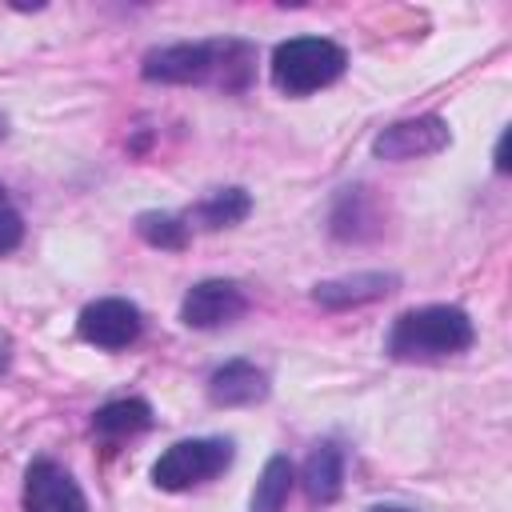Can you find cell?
<instances>
[{
  "label": "cell",
  "instance_id": "cell-1",
  "mask_svg": "<svg viewBox=\"0 0 512 512\" xmlns=\"http://www.w3.org/2000/svg\"><path fill=\"white\" fill-rule=\"evenodd\" d=\"M152 84H204L216 80L224 88H244L252 72V48L244 40H196V44H164L152 48L140 64Z\"/></svg>",
  "mask_w": 512,
  "mask_h": 512
},
{
  "label": "cell",
  "instance_id": "cell-2",
  "mask_svg": "<svg viewBox=\"0 0 512 512\" xmlns=\"http://www.w3.org/2000/svg\"><path fill=\"white\" fill-rule=\"evenodd\" d=\"M476 328L464 308L456 304H428L396 316L388 332V356L392 360H440L472 348Z\"/></svg>",
  "mask_w": 512,
  "mask_h": 512
},
{
  "label": "cell",
  "instance_id": "cell-3",
  "mask_svg": "<svg viewBox=\"0 0 512 512\" xmlns=\"http://www.w3.org/2000/svg\"><path fill=\"white\" fill-rule=\"evenodd\" d=\"M348 68V52L324 36H292L272 52V84L284 96H308L328 88Z\"/></svg>",
  "mask_w": 512,
  "mask_h": 512
},
{
  "label": "cell",
  "instance_id": "cell-4",
  "mask_svg": "<svg viewBox=\"0 0 512 512\" xmlns=\"http://www.w3.org/2000/svg\"><path fill=\"white\" fill-rule=\"evenodd\" d=\"M232 464V440L220 436H200V440H180L160 452L152 464V484L164 492H188L212 476H220Z\"/></svg>",
  "mask_w": 512,
  "mask_h": 512
},
{
  "label": "cell",
  "instance_id": "cell-5",
  "mask_svg": "<svg viewBox=\"0 0 512 512\" xmlns=\"http://www.w3.org/2000/svg\"><path fill=\"white\" fill-rule=\"evenodd\" d=\"M76 328H80V340H88V344H96L104 352H116V348H128L140 336L144 316H140V308L132 300L104 296V300H92L80 312Z\"/></svg>",
  "mask_w": 512,
  "mask_h": 512
},
{
  "label": "cell",
  "instance_id": "cell-6",
  "mask_svg": "<svg viewBox=\"0 0 512 512\" xmlns=\"http://www.w3.org/2000/svg\"><path fill=\"white\" fill-rule=\"evenodd\" d=\"M24 512H88V500L72 472L40 456L24 472Z\"/></svg>",
  "mask_w": 512,
  "mask_h": 512
},
{
  "label": "cell",
  "instance_id": "cell-7",
  "mask_svg": "<svg viewBox=\"0 0 512 512\" xmlns=\"http://www.w3.org/2000/svg\"><path fill=\"white\" fill-rule=\"evenodd\" d=\"M448 124L440 116H416V120H396L388 124L376 140L372 152L380 160H416V156H436L440 148H448Z\"/></svg>",
  "mask_w": 512,
  "mask_h": 512
},
{
  "label": "cell",
  "instance_id": "cell-8",
  "mask_svg": "<svg viewBox=\"0 0 512 512\" xmlns=\"http://www.w3.org/2000/svg\"><path fill=\"white\" fill-rule=\"evenodd\" d=\"M248 308V296L240 292V284L232 280H200L184 292V304H180V320L188 328H220V324H232L240 320Z\"/></svg>",
  "mask_w": 512,
  "mask_h": 512
},
{
  "label": "cell",
  "instance_id": "cell-9",
  "mask_svg": "<svg viewBox=\"0 0 512 512\" xmlns=\"http://www.w3.org/2000/svg\"><path fill=\"white\" fill-rule=\"evenodd\" d=\"M268 396V376L252 360H228L208 376V400L216 408H244Z\"/></svg>",
  "mask_w": 512,
  "mask_h": 512
},
{
  "label": "cell",
  "instance_id": "cell-10",
  "mask_svg": "<svg viewBox=\"0 0 512 512\" xmlns=\"http://www.w3.org/2000/svg\"><path fill=\"white\" fill-rule=\"evenodd\" d=\"M392 288H396V276L392 272H352V276L320 280L312 288V296L324 308H356V304H372V300L388 296Z\"/></svg>",
  "mask_w": 512,
  "mask_h": 512
},
{
  "label": "cell",
  "instance_id": "cell-11",
  "mask_svg": "<svg viewBox=\"0 0 512 512\" xmlns=\"http://www.w3.org/2000/svg\"><path fill=\"white\" fill-rule=\"evenodd\" d=\"M344 488V448L336 440H320L304 460V492L316 504H332Z\"/></svg>",
  "mask_w": 512,
  "mask_h": 512
},
{
  "label": "cell",
  "instance_id": "cell-12",
  "mask_svg": "<svg viewBox=\"0 0 512 512\" xmlns=\"http://www.w3.org/2000/svg\"><path fill=\"white\" fill-rule=\"evenodd\" d=\"M152 428V404L140 396H124V400H108L104 408L92 412V432L108 436V440H124Z\"/></svg>",
  "mask_w": 512,
  "mask_h": 512
},
{
  "label": "cell",
  "instance_id": "cell-13",
  "mask_svg": "<svg viewBox=\"0 0 512 512\" xmlns=\"http://www.w3.org/2000/svg\"><path fill=\"white\" fill-rule=\"evenodd\" d=\"M248 212H252V196H248L244 188H216L212 196H204V200L196 204V220H200L204 228H212V232L240 224Z\"/></svg>",
  "mask_w": 512,
  "mask_h": 512
},
{
  "label": "cell",
  "instance_id": "cell-14",
  "mask_svg": "<svg viewBox=\"0 0 512 512\" xmlns=\"http://www.w3.org/2000/svg\"><path fill=\"white\" fill-rule=\"evenodd\" d=\"M292 492V464L288 456H272L256 480V492H252V512H280L284 500Z\"/></svg>",
  "mask_w": 512,
  "mask_h": 512
},
{
  "label": "cell",
  "instance_id": "cell-15",
  "mask_svg": "<svg viewBox=\"0 0 512 512\" xmlns=\"http://www.w3.org/2000/svg\"><path fill=\"white\" fill-rule=\"evenodd\" d=\"M136 232H140L144 244L168 248V252H176V248L188 244V224L180 216H172V212H140L136 216Z\"/></svg>",
  "mask_w": 512,
  "mask_h": 512
},
{
  "label": "cell",
  "instance_id": "cell-16",
  "mask_svg": "<svg viewBox=\"0 0 512 512\" xmlns=\"http://www.w3.org/2000/svg\"><path fill=\"white\" fill-rule=\"evenodd\" d=\"M20 240H24V220H20L16 204L8 200V192H4V184H0V256L12 252Z\"/></svg>",
  "mask_w": 512,
  "mask_h": 512
},
{
  "label": "cell",
  "instance_id": "cell-17",
  "mask_svg": "<svg viewBox=\"0 0 512 512\" xmlns=\"http://www.w3.org/2000/svg\"><path fill=\"white\" fill-rule=\"evenodd\" d=\"M496 168L508 172V132H500V140H496Z\"/></svg>",
  "mask_w": 512,
  "mask_h": 512
},
{
  "label": "cell",
  "instance_id": "cell-18",
  "mask_svg": "<svg viewBox=\"0 0 512 512\" xmlns=\"http://www.w3.org/2000/svg\"><path fill=\"white\" fill-rule=\"evenodd\" d=\"M8 360H12V340H8V332H0V376L8 372Z\"/></svg>",
  "mask_w": 512,
  "mask_h": 512
},
{
  "label": "cell",
  "instance_id": "cell-19",
  "mask_svg": "<svg viewBox=\"0 0 512 512\" xmlns=\"http://www.w3.org/2000/svg\"><path fill=\"white\" fill-rule=\"evenodd\" d=\"M8 136V120H4V112H0V140Z\"/></svg>",
  "mask_w": 512,
  "mask_h": 512
},
{
  "label": "cell",
  "instance_id": "cell-20",
  "mask_svg": "<svg viewBox=\"0 0 512 512\" xmlns=\"http://www.w3.org/2000/svg\"><path fill=\"white\" fill-rule=\"evenodd\" d=\"M372 512H408V508H372Z\"/></svg>",
  "mask_w": 512,
  "mask_h": 512
}]
</instances>
